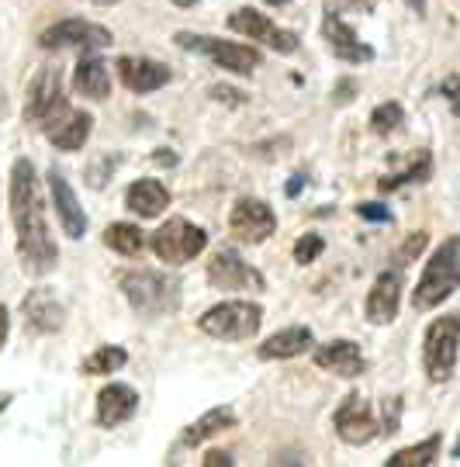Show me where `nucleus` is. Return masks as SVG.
Masks as SVG:
<instances>
[{"mask_svg": "<svg viewBox=\"0 0 460 467\" xmlns=\"http://www.w3.org/2000/svg\"><path fill=\"white\" fill-rule=\"evenodd\" d=\"M11 222L17 235V260L28 277H46L59 264V246L46 222V204H42V187L35 173L32 160H15L11 167Z\"/></svg>", "mask_w": 460, "mask_h": 467, "instance_id": "nucleus-1", "label": "nucleus"}, {"mask_svg": "<svg viewBox=\"0 0 460 467\" xmlns=\"http://www.w3.org/2000/svg\"><path fill=\"white\" fill-rule=\"evenodd\" d=\"M121 295L129 308L142 318H163L181 308V281L163 270H125L121 277Z\"/></svg>", "mask_w": 460, "mask_h": 467, "instance_id": "nucleus-2", "label": "nucleus"}, {"mask_svg": "<svg viewBox=\"0 0 460 467\" xmlns=\"http://www.w3.org/2000/svg\"><path fill=\"white\" fill-rule=\"evenodd\" d=\"M460 287V235H450L440 243V250L429 256L423 267V277L412 291V308L415 312H429L436 305H444L454 291Z\"/></svg>", "mask_w": 460, "mask_h": 467, "instance_id": "nucleus-3", "label": "nucleus"}, {"mask_svg": "<svg viewBox=\"0 0 460 467\" xmlns=\"http://www.w3.org/2000/svg\"><path fill=\"white\" fill-rule=\"evenodd\" d=\"M263 326V308L256 301L235 298V301H218L212 305L204 316L197 318V329L212 339H222V343H243V339H253Z\"/></svg>", "mask_w": 460, "mask_h": 467, "instance_id": "nucleus-4", "label": "nucleus"}, {"mask_svg": "<svg viewBox=\"0 0 460 467\" xmlns=\"http://www.w3.org/2000/svg\"><path fill=\"white\" fill-rule=\"evenodd\" d=\"M457 350H460V316H440L429 322L426 339H423V368L433 384H446L457 370Z\"/></svg>", "mask_w": 460, "mask_h": 467, "instance_id": "nucleus-5", "label": "nucleus"}, {"mask_svg": "<svg viewBox=\"0 0 460 467\" xmlns=\"http://www.w3.org/2000/svg\"><path fill=\"white\" fill-rule=\"evenodd\" d=\"M149 246L156 253V260H163L166 267H181V264H191L194 256L204 253L208 233L194 222H187V218H170L152 233Z\"/></svg>", "mask_w": 460, "mask_h": 467, "instance_id": "nucleus-6", "label": "nucleus"}, {"mask_svg": "<svg viewBox=\"0 0 460 467\" xmlns=\"http://www.w3.org/2000/svg\"><path fill=\"white\" fill-rule=\"evenodd\" d=\"M173 42L187 52H197L204 59L218 63L229 73H253L260 67V52L253 46H243V42H229V38H212V35H197V32H177Z\"/></svg>", "mask_w": 460, "mask_h": 467, "instance_id": "nucleus-7", "label": "nucleus"}, {"mask_svg": "<svg viewBox=\"0 0 460 467\" xmlns=\"http://www.w3.org/2000/svg\"><path fill=\"white\" fill-rule=\"evenodd\" d=\"M66 111H69V100H66L63 84H59V69L42 67L32 77L28 94H25V121L38 125L46 132L52 121H59Z\"/></svg>", "mask_w": 460, "mask_h": 467, "instance_id": "nucleus-8", "label": "nucleus"}, {"mask_svg": "<svg viewBox=\"0 0 460 467\" xmlns=\"http://www.w3.org/2000/svg\"><path fill=\"white\" fill-rule=\"evenodd\" d=\"M111 42H115V35L108 32L104 25L83 21V17H66V21H59V25H49L46 32L38 35V46H42V49L98 52V49H108Z\"/></svg>", "mask_w": 460, "mask_h": 467, "instance_id": "nucleus-9", "label": "nucleus"}, {"mask_svg": "<svg viewBox=\"0 0 460 467\" xmlns=\"http://www.w3.org/2000/svg\"><path fill=\"white\" fill-rule=\"evenodd\" d=\"M229 229L239 243L260 246V243H267V239L274 235V229H277V215H274V208H270L267 201L239 198L229 212Z\"/></svg>", "mask_w": 460, "mask_h": 467, "instance_id": "nucleus-10", "label": "nucleus"}, {"mask_svg": "<svg viewBox=\"0 0 460 467\" xmlns=\"http://www.w3.org/2000/svg\"><path fill=\"white\" fill-rule=\"evenodd\" d=\"M229 28L235 35H246V38H253V42H260V46H270V49L280 52V56H291V52L301 46L295 32L277 28L270 17H263L260 11H253V7H239V11H232Z\"/></svg>", "mask_w": 460, "mask_h": 467, "instance_id": "nucleus-11", "label": "nucleus"}, {"mask_svg": "<svg viewBox=\"0 0 460 467\" xmlns=\"http://www.w3.org/2000/svg\"><path fill=\"white\" fill-rule=\"evenodd\" d=\"M208 284L218 291H256V295L267 287L260 270L249 267L246 260L232 250H218L208 260Z\"/></svg>", "mask_w": 460, "mask_h": 467, "instance_id": "nucleus-12", "label": "nucleus"}, {"mask_svg": "<svg viewBox=\"0 0 460 467\" xmlns=\"http://www.w3.org/2000/svg\"><path fill=\"white\" fill-rule=\"evenodd\" d=\"M332 426H336L340 440L350 443V447H363V443H371L374 436H381V419H374L371 405H367L361 395H346L343 405H340L336 416H332Z\"/></svg>", "mask_w": 460, "mask_h": 467, "instance_id": "nucleus-13", "label": "nucleus"}, {"mask_svg": "<svg viewBox=\"0 0 460 467\" xmlns=\"http://www.w3.org/2000/svg\"><path fill=\"white\" fill-rule=\"evenodd\" d=\"M21 316H25V322H28V329L38 336L59 333V329L66 326L63 301L56 298L52 291H46V287H35V291L25 295V301H21Z\"/></svg>", "mask_w": 460, "mask_h": 467, "instance_id": "nucleus-14", "label": "nucleus"}, {"mask_svg": "<svg viewBox=\"0 0 460 467\" xmlns=\"http://www.w3.org/2000/svg\"><path fill=\"white\" fill-rule=\"evenodd\" d=\"M315 368L329 370L336 378H361L367 370V357H363L361 343H353V339H329L322 347H315Z\"/></svg>", "mask_w": 460, "mask_h": 467, "instance_id": "nucleus-15", "label": "nucleus"}, {"mask_svg": "<svg viewBox=\"0 0 460 467\" xmlns=\"http://www.w3.org/2000/svg\"><path fill=\"white\" fill-rule=\"evenodd\" d=\"M322 38H326L329 52L343 63H371L374 59V49L357 38V32L346 25L336 11H326V21H322Z\"/></svg>", "mask_w": 460, "mask_h": 467, "instance_id": "nucleus-16", "label": "nucleus"}, {"mask_svg": "<svg viewBox=\"0 0 460 467\" xmlns=\"http://www.w3.org/2000/svg\"><path fill=\"white\" fill-rule=\"evenodd\" d=\"M115 69L118 77H121V84L129 87L131 94H152V90L170 84V77H173L170 67L156 63V59H142V56H121Z\"/></svg>", "mask_w": 460, "mask_h": 467, "instance_id": "nucleus-17", "label": "nucleus"}, {"mask_svg": "<svg viewBox=\"0 0 460 467\" xmlns=\"http://www.w3.org/2000/svg\"><path fill=\"white\" fill-rule=\"evenodd\" d=\"M398 308H402V274L398 270H384L374 287H371V295H367V322H374V326H388L398 318Z\"/></svg>", "mask_w": 460, "mask_h": 467, "instance_id": "nucleus-18", "label": "nucleus"}, {"mask_svg": "<svg viewBox=\"0 0 460 467\" xmlns=\"http://www.w3.org/2000/svg\"><path fill=\"white\" fill-rule=\"evenodd\" d=\"M135 412H139V391L129 384L115 381L98 391V426H104V430L125 426Z\"/></svg>", "mask_w": 460, "mask_h": 467, "instance_id": "nucleus-19", "label": "nucleus"}, {"mask_svg": "<svg viewBox=\"0 0 460 467\" xmlns=\"http://www.w3.org/2000/svg\"><path fill=\"white\" fill-rule=\"evenodd\" d=\"M49 191H52V212L59 218L63 233L69 239H83L87 235V215H83L80 201L73 194V187L66 184L63 173H49Z\"/></svg>", "mask_w": 460, "mask_h": 467, "instance_id": "nucleus-20", "label": "nucleus"}, {"mask_svg": "<svg viewBox=\"0 0 460 467\" xmlns=\"http://www.w3.org/2000/svg\"><path fill=\"white\" fill-rule=\"evenodd\" d=\"M90 129H94V118L87 115V111H77V108H69L59 121H52L49 129H46V139H49L56 150L63 152H77L87 146V139H90Z\"/></svg>", "mask_w": 460, "mask_h": 467, "instance_id": "nucleus-21", "label": "nucleus"}, {"mask_svg": "<svg viewBox=\"0 0 460 467\" xmlns=\"http://www.w3.org/2000/svg\"><path fill=\"white\" fill-rule=\"evenodd\" d=\"M312 343H315V336L308 326H288V329L274 333L270 339H263L256 357H260V360H291L298 353L312 350Z\"/></svg>", "mask_w": 460, "mask_h": 467, "instance_id": "nucleus-22", "label": "nucleus"}, {"mask_svg": "<svg viewBox=\"0 0 460 467\" xmlns=\"http://www.w3.org/2000/svg\"><path fill=\"white\" fill-rule=\"evenodd\" d=\"M125 204H129V212L142 218H160L170 208V191H166L160 181H152V177H142V181H135L129 187V194H125Z\"/></svg>", "mask_w": 460, "mask_h": 467, "instance_id": "nucleus-23", "label": "nucleus"}, {"mask_svg": "<svg viewBox=\"0 0 460 467\" xmlns=\"http://www.w3.org/2000/svg\"><path fill=\"white\" fill-rule=\"evenodd\" d=\"M73 87L80 90L83 98L104 100L111 94V73H108V67L100 63L98 56H87V59H80L77 69H73Z\"/></svg>", "mask_w": 460, "mask_h": 467, "instance_id": "nucleus-24", "label": "nucleus"}, {"mask_svg": "<svg viewBox=\"0 0 460 467\" xmlns=\"http://www.w3.org/2000/svg\"><path fill=\"white\" fill-rule=\"evenodd\" d=\"M235 422H239V419H235V412H232V409H225V405L208 409V412L197 419V422H191V426L183 430L181 447H201L204 440H212L214 433H225V430H232Z\"/></svg>", "mask_w": 460, "mask_h": 467, "instance_id": "nucleus-25", "label": "nucleus"}, {"mask_svg": "<svg viewBox=\"0 0 460 467\" xmlns=\"http://www.w3.org/2000/svg\"><path fill=\"white\" fill-rule=\"evenodd\" d=\"M429 173H433V160H429L426 150H419V152H412L409 163L398 170V173L381 177L378 187H381V194H384V191H398V187H405V184H423Z\"/></svg>", "mask_w": 460, "mask_h": 467, "instance_id": "nucleus-26", "label": "nucleus"}, {"mask_svg": "<svg viewBox=\"0 0 460 467\" xmlns=\"http://www.w3.org/2000/svg\"><path fill=\"white\" fill-rule=\"evenodd\" d=\"M104 246L121 253V256H139V253L146 250V235L131 222H115V225L104 229Z\"/></svg>", "mask_w": 460, "mask_h": 467, "instance_id": "nucleus-27", "label": "nucleus"}, {"mask_svg": "<svg viewBox=\"0 0 460 467\" xmlns=\"http://www.w3.org/2000/svg\"><path fill=\"white\" fill-rule=\"evenodd\" d=\"M440 447H444V440L440 436H429L423 443H415V447H405V451H394L384 464L388 467H429L436 464V457H440Z\"/></svg>", "mask_w": 460, "mask_h": 467, "instance_id": "nucleus-28", "label": "nucleus"}, {"mask_svg": "<svg viewBox=\"0 0 460 467\" xmlns=\"http://www.w3.org/2000/svg\"><path fill=\"white\" fill-rule=\"evenodd\" d=\"M125 364H129L125 347H98V350L80 364V370L83 374H90V378H108V374L121 370Z\"/></svg>", "mask_w": 460, "mask_h": 467, "instance_id": "nucleus-29", "label": "nucleus"}, {"mask_svg": "<svg viewBox=\"0 0 460 467\" xmlns=\"http://www.w3.org/2000/svg\"><path fill=\"white\" fill-rule=\"evenodd\" d=\"M402 121H405V111H402L398 100H384V104H378V108L371 111V129L378 135H388V132H394V129H402Z\"/></svg>", "mask_w": 460, "mask_h": 467, "instance_id": "nucleus-30", "label": "nucleus"}, {"mask_svg": "<svg viewBox=\"0 0 460 467\" xmlns=\"http://www.w3.org/2000/svg\"><path fill=\"white\" fill-rule=\"evenodd\" d=\"M322 250H326V239L322 235H315V233H308V235H301L295 243V260L298 264H312V260H319L322 256Z\"/></svg>", "mask_w": 460, "mask_h": 467, "instance_id": "nucleus-31", "label": "nucleus"}, {"mask_svg": "<svg viewBox=\"0 0 460 467\" xmlns=\"http://www.w3.org/2000/svg\"><path fill=\"white\" fill-rule=\"evenodd\" d=\"M115 167H118V156H98L94 163H90V170H87V181H90V187L94 191H100V187L111 181V173H115Z\"/></svg>", "mask_w": 460, "mask_h": 467, "instance_id": "nucleus-32", "label": "nucleus"}, {"mask_svg": "<svg viewBox=\"0 0 460 467\" xmlns=\"http://www.w3.org/2000/svg\"><path fill=\"white\" fill-rule=\"evenodd\" d=\"M398 422H402V399L394 395V399L381 401V436L398 433Z\"/></svg>", "mask_w": 460, "mask_h": 467, "instance_id": "nucleus-33", "label": "nucleus"}, {"mask_svg": "<svg viewBox=\"0 0 460 467\" xmlns=\"http://www.w3.org/2000/svg\"><path fill=\"white\" fill-rule=\"evenodd\" d=\"M357 215L367 222H392V212L384 204H357Z\"/></svg>", "mask_w": 460, "mask_h": 467, "instance_id": "nucleus-34", "label": "nucleus"}, {"mask_svg": "<svg viewBox=\"0 0 460 467\" xmlns=\"http://www.w3.org/2000/svg\"><path fill=\"white\" fill-rule=\"evenodd\" d=\"M212 98H222L225 104L232 108H239V104H246V94H239V90H232V87H212Z\"/></svg>", "mask_w": 460, "mask_h": 467, "instance_id": "nucleus-35", "label": "nucleus"}, {"mask_svg": "<svg viewBox=\"0 0 460 467\" xmlns=\"http://www.w3.org/2000/svg\"><path fill=\"white\" fill-rule=\"evenodd\" d=\"M201 464H204V467H229L232 464V453H225V451H208Z\"/></svg>", "mask_w": 460, "mask_h": 467, "instance_id": "nucleus-36", "label": "nucleus"}, {"mask_svg": "<svg viewBox=\"0 0 460 467\" xmlns=\"http://www.w3.org/2000/svg\"><path fill=\"white\" fill-rule=\"evenodd\" d=\"M7 336H11V312H7V305L0 301V350L7 347Z\"/></svg>", "mask_w": 460, "mask_h": 467, "instance_id": "nucleus-37", "label": "nucleus"}, {"mask_svg": "<svg viewBox=\"0 0 460 467\" xmlns=\"http://www.w3.org/2000/svg\"><path fill=\"white\" fill-rule=\"evenodd\" d=\"M426 239L429 235L426 233H415V235H409V243H405V250H402V256H415V253L426 246Z\"/></svg>", "mask_w": 460, "mask_h": 467, "instance_id": "nucleus-38", "label": "nucleus"}, {"mask_svg": "<svg viewBox=\"0 0 460 467\" xmlns=\"http://www.w3.org/2000/svg\"><path fill=\"white\" fill-rule=\"evenodd\" d=\"M350 4H353V7H357V11H363V15H371V11H374V7H378L381 0H350Z\"/></svg>", "mask_w": 460, "mask_h": 467, "instance_id": "nucleus-39", "label": "nucleus"}, {"mask_svg": "<svg viewBox=\"0 0 460 467\" xmlns=\"http://www.w3.org/2000/svg\"><path fill=\"white\" fill-rule=\"evenodd\" d=\"M305 187V177H291V184H288V198H298V191Z\"/></svg>", "mask_w": 460, "mask_h": 467, "instance_id": "nucleus-40", "label": "nucleus"}, {"mask_svg": "<svg viewBox=\"0 0 460 467\" xmlns=\"http://www.w3.org/2000/svg\"><path fill=\"white\" fill-rule=\"evenodd\" d=\"M152 160H156V163H170V167H173V163H177V160H173V152H170V150H160V152H156V156H152Z\"/></svg>", "mask_w": 460, "mask_h": 467, "instance_id": "nucleus-41", "label": "nucleus"}, {"mask_svg": "<svg viewBox=\"0 0 460 467\" xmlns=\"http://www.w3.org/2000/svg\"><path fill=\"white\" fill-rule=\"evenodd\" d=\"M415 15H426V0H405Z\"/></svg>", "mask_w": 460, "mask_h": 467, "instance_id": "nucleus-42", "label": "nucleus"}, {"mask_svg": "<svg viewBox=\"0 0 460 467\" xmlns=\"http://www.w3.org/2000/svg\"><path fill=\"white\" fill-rule=\"evenodd\" d=\"M11 401H15V395H11V391H0V412H4Z\"/></svg>", "mask_w": 460, "mask_h": 467, "instance_id": "nucleus-43", "label": "nucleus"}, {"mask_svg": "<svg viewBox=\"0 0 460 467\" xmlns=\"http://www.w3.org/2000/svg\"><path fill=\"white\" fill-rule=\"evenodd\" d=\"M87 4H94V7H115L118 0H87Z\"/></svg>", "mask_w": 460, "mask_h": 467, "instance_id": "nucleus-44", "label": "nucleus"}, {"mask_svg": "<svg viewBox=\"0 0 460 467\" xmlns=\"http://www.w3.org/2000/svg\"><path fill=\"white\" fill-rule=\"evenodd\" d=\"M173 4H177V7H194L197 0H173Z\"/></svg>", "mask_w": 460, "mask_h": 467, "instance_id": "nucleus-45", "label": "nucleus"}, {"mask_svg": "<svg viewBox=\"0 0 460 467\" xmlns=\"http://www.w3.org/2000/svg\"><path fill=\"white\" fill-rule=\"evenodd\" d=\"M270 7H284V4H291V0H267Z\"/></svg>", "mask_w": 460, "mask_h": 467, "instance_id": "nucleus-46", "label": "nucleus"}, {"mask_svg": "<svg viewBox=\"0 0 460 467\" xmlns=\"http://www.w3.org/2000/svg\"><path fill=\"white\" fill-rule=\"evenodd\" d=\"M454 457H457V461H460V440H457V447H454Z\"/></svg>", "mask_w": 460, "mask_h": 467, "instance_id": "nucleus-47", "label": "nucleus"}]
</instances>
